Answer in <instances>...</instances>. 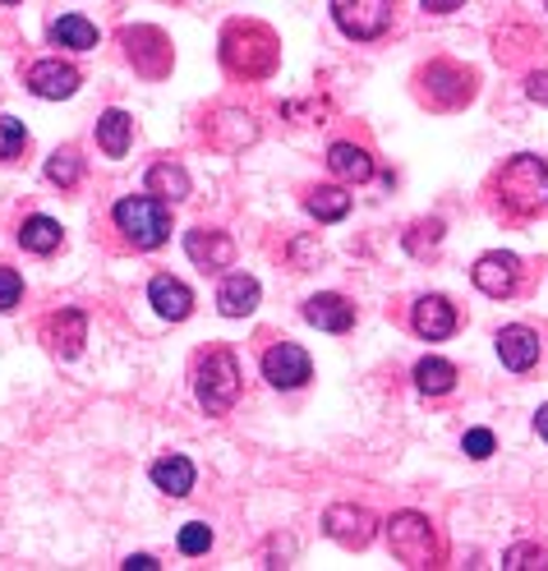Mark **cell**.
Masks as SVG:
<instances>
[{
    "label": "cell",
    "instance_id": "obj_1",
    "mask_svg": "<svg viewBox=\"0 0 548 571\" xmlns=\"http://www.w3.org/2000/svg\"><path fill=\"white\" fill-rule=\"evenodd\" d=\"M498 199L508 212L516 217H535V212H548V162L530 158V152H521L502 166L498 175Z\"/></svg>",
    "mask_w": 548,
    "mask_h": 571
},
{
    "label": "cell",
    "instance_id": "obj_5",
    "mask_svg": "<svg viewBox=\"0 0 548 571\" xmlns=\"http://www.w3.org/2000/svg\"><path fill=\"white\" fill-rule=\"evenodd\" d=\"M392 10H397V0H333V19L346 37L355 42H374L387 33L392 24Z\"/></svg>",
    "mask_w": 548,
    "mask_h": 571
},
{
    "label": "cell",
    "instance_id": "obj_13",
    "mask_svg": "<svg viewBox=\"0 0 548 571\" xmlns=\"http://www.w3.org/2000/svg\"><path fill=\"white\" fill-rule=\"evenodd\" d=\"M498 360L508 364L512 373L535 369L539 364V333H535V327H525V323L502 327V333H498Z\"/></svg>",
    "mask_w": 548,
    "mask_h": 571
},
{
    "label": "cell",
    "instance_id": "obj_11",
    "mask_svg": "<svg viewBox=\"0 0 548 571\" xmlns=\"http://www.w3.org/2000/svg\"><path fill=\"white\" fill-rule=\"evenodd\" d=\"M470 277H475V286L485 295H493V300H502V295H512L516 291V281H521V258L516 254H485L470 268Z\"/></svg>",
    "mask_w": 548,
    "mask_h": 571
},
{
    "label": "cell",
    "instance_id": "obj_30",
    "mask_svg": "<svg viewBox=\"0 0 548 571\" xmlns=\"http://www.w3.org/2000/svg\"><path fill=\"white\" fill-rule=\"evenodd\" d=\"M19 300H24V277L14 268H0V314H10Z\"/></svg>",
    "mask_w": 548,
    "mask_h": 571
},
{
    "label": "cell",
    "instance_id": "obj_24",
    "mask_svg": "<svg viewBox=\"0 0 548 571\" xmlns=\"http://www.w3.org/2000/svg\"><path fill=\"white\" fill-rule=\"evenodd\" d=\"M148 189L158 194L162 203H180V199H189V175H185V166L162 162V166L148 171Z\"/></svg>",
    "mask_w": 548,
    "mask_h": 571
},
{
    "label": "cell",
    "instance_id": "obj_6",
    "mask_svg": "<svg viewBox=\"0 0 548 571\" xmlns=\"http://www.w3.org/2000/svg\"><path fill=\"white\" fill-rule=\"evenodd\" d=\"M263 378H268L277 392H295L314 378V364L295 341H277L268 356H263Z\"/></svg>",
    "mask_w": 548,
    "mask_h": 571
},
{
    "label": "cell",
    "instance_id": "obj_15",
    "mask_svg": "<svg viewBox=\"0 0 548 571\" xmlns=\"http://www.w3.org/2000/svg\"><path fill=\"white\" fill-rule=\"evenodd\" d=\"M185 254L199 263V268H231V258H235V245H231V235L226 231H189L185 235Z\"/></svg>",
    "mask_w": 548,
    "mask_h": 571
},
{
    "label": "cell",
    "instance_id": "obj_35",
    "mask_svg": "<svg viewBox=\"0 0 548 571\" xmlns=\"http://www.w3.org/2000/svg\"><path fill=\"white\" fill-rule=\"evenodd\" d=\"M535 433L548 443V406H539V410H535Z\"/></svg>",
    "mask_w": 548,
    "mask_h": 571
},
{
    "label": "cell",
    "instance_id": "obj_21",
    "mask_svg": "<svg viewBox=\"0 0 548 571\" xmlns=\"http://www.w3.org/2000/svg\"><path fill=\"white\" fill-rule=\"evenodd\" d=\"M415 387H420L424 397H447V392L456 387V364L438 360V356L420 360V364H415Z\"/></svg>",
    "mask_w": 548,
    "mask_h": 571
},
{
    "label": "cell",
    "instance_id": "obj_36",
    "mask_svg": "<svg viewBox=\"0 0 548 571\" xmlns=\"http://www.w3.org/2000/svg\"><path fill=\"white\" fill-rule=\"evenodd\" d=\"M0 5H19V0H0Z\"/></svg>",
    "mask_w": 548,
    "mask_h": 571
},
{
    "label": "cell",
    "instance_id": "obj_7",
    "mask_svg": "<svg viewBox=\"0 0 548 571\" xmlns=\"http://www.w3.org/2000/svg\"><path fill=\"white\" fill-rule=\"evenodd\" d=\"M374 516H369L364 508H355V502H337V508H327L323 516V531L327 539H337L341 548H369V539H374Z\"/></svg>",
    "mask_w": 548,
    "mask_h": 571
},
{
    "label": "cell",
    "instance_id": "obj_28",
    "mask_svg": "<svg viewBox=\"0 0 548 571\" xmlns=\"http://www.w3.org/2000/svg\"><path fill=\"white\" fill-rule=\"evenodd\" d=\"M502 567H508V571H544L548 567V553H544V548H535V544H512L508 548V553H502Z\"/></svg>",
    "mask_w": 548,
    "mask_h": 571
},
{
    "label": "cell",
    "instance_id": "obj_23",
    "mask_svg": "<svg viewBox=\"0 0 548 571\" xmlns=\"http://www.w3.org/2000/svg\"><path fill=\"white\" fill-rule=\"evenodd\" d=\"M129 139H135V120H129L125 112H106V116L97 120V143H102L106 158H125Z\"/></svg>",
    "mask_w": 548,
    "mask_h": 571
},
{
    "label": "cell",
    "instance_id": "obj_10",
    "mask_svg": "<svg viewBox=\"0 0 548 571\" xmlns=\"http://www.w3.org/2000/svg\"><path fill=\"white\" fill-rule=\"evenodd\" d=\"M28 93L42 102H60V97H74L79 93V70L65 60H37L28 70Z\"/></svg>",
    "mask_w": 548,
    "mask_h": 571
},
{
    "label": "cell",
    "instance_id": "obj_33",
    "mask_svg": "<svg viewBox=\"0 0 548 571\" xmlns=\"http://www.w3.org/2000/svg\"><path fill=\"white\" fill-rule=\"evenodd\" d=\"M420 5H424L429 14H452V10H462L466 0H420Z\"/></svg>",
    "mask_w": 548,
    "mask_h": 571
},
{
    "label": "cell",
    "instance_id": "obj_2",
    "mask_svg": "<svg viewBox=\"0 0 548 571\" xmlns=\"http://www.w3.org/2000/svg\"><path fill=\"white\" fill-rule=\"evenodd\" d=\"M116 226L125 231V240L135 249H158L171 240V208L158 194H135V199L116 203Z\"/></svg>",
    "mask_w": 548,
    "mask_h": 571
},
{
    "label": "cell",
    "instance_id": "obj_34",
    "mask_svg": "<svg viewBox=\"0 0 548 571\" xmlns=\"http://www.w3.org/2000/svg\"><path fill=\"white\" fill-rule=\"evenodd\" d=\"M162 562L158 558H148V553H135V558H125V571H158Z\"/></svg>",
    "mask_w": 548,
    "mask_h": 571
},
{
    "label": "cell",
    "instance_id": "obj_3",
    "mask_svg": "<svg viewBox=\"0 0 548 571\" xmlns=\"http://www.w3.org/2000/svg\"><path fill=\"white\" fill-rule=\"evenodd\" d=\"M194 397L208 415H226L240 401V364L226 346L208 350L199 360V378H194Z\"/></svg>",
    "mask_w": 548,
    "mask_h": 571
},
{
    "label": "cell",
    "instance_id": "obj_31",
    "mask_svg": "<svg viewBox=\"0 0 548 571\" xmlns=\"http://www.w3.org/2000/svg\"><path fill=\"white\" fill-rule=\"evenodd\" d=\"M462 447H466L470 461H485V456H493V433H489V429H470Z\"/></svg>",
    "mask_w": 548,
    "mask_h": 571
},
{
    "label": "cell",
    "instance_id": "obj_16",
    "mask_svg": "<svg viewBox=\"0 0 548 571\" xmlns=\"http://www.w3.org/2000/svg\"><path fill=\"white\" fill-rule=\"evenodd\" d=\"M194 479H199V470H194L189 456H158L152 461V485H158L166 498H189L194 493Z\"/></svg>",
    "mask_w": 548,
    "mask_h": 571
},
{
    "label": "cell",
    "instance_id": "obj_4",
    "mask_svg": "<svg viewBox=\"0 0 548 571\" xmlns=\"http://www.w3.org/2000/svg\"><path fill=\"white\" fill-rule=\"evenodd\" d=\"M387 544L406 567H433L438 562V539H433V525L420 512H397L387 521Z\"/></svg>",
    "mask_w": 548,
    "mask_h": 571
},
{
    "label": "cell",
    "instance_id": "obj_25",
    "mask_svg": "<svg viewBox=\"0 0 548 571\" xmlns=\"http://www.w3.org/2000/svg\"><path fill=\"white\" fill-rule=\"evenodd\" d=\"M304 208H310V217H318V222H341L350 212V194L341 185H318V189H310Z\"/></svg>",
    "mask_w": 548,
    "mask_h": 571
},
{
    "label": "cell",
    "instance_id": "obj_8",
    "mask_svg": "<svg viewBox=\"0 0 548 571\" xmlns=\"http://www.w3.org/2000/svg\"><path fill=\"white\" fill-rule=\"evenodd\" d=\"M420 83H429V106H462L475 93L470 70H462V65H447V60H433L429 70L420 74Z\"/></svg>",
    "mask_w": 548,
    "mask_h": 571
},
{
    "label": "cell",
    "instance_id": "obj_26",
    "mask_svg": "<svg viewBox=\"0 0 548 571\" xmlns=\"http://www.w3.org/2000/svg\"><path fill=\"white\" fill-rule=\"evenodd\" d=\"M79 175H83V158L74 148H56L51 158H47V180L60 185V189H74L79 185Z\"/></svg>",
    "mask_w": 548,
    "mask_h": 571
},
{
    "label": "cell",
    "instance_id": "obj_22",
    "mask_svg": "<svg viewBox=\"0 0 548 571\" xmlns=\"http://www.w3.org/2000/svg\"><path fill=\"white\" fill-rule=\"evenodd\" d=\"M60 240H65V231H60V222H51V217H28L24 226H19V245H24L28 254H56L60 249Z\"/></svg>",
    "mask_w": 548,
    "mask_h": 571
},
{
    "label": "cell",
    "instance_id": "obj_20",
    "mask_svg": "<svg viewBox=\"0 0 548 571\" xmlns=\"http://www.w3.org/2000/svg\"><path fill=\"white\" fill-rule=\"evenodd\" d=\"M51 42L56 47H65V51H93L97 47V28L88 24L83 14H60V19H51Z\"/></svg>",
    "mask_w": 548,
    "mask_h": 571
},
{
    "label": "cell",
    "instance_id": "obj_18",
    "mask_svg": "<svg viewBox=\"0 0 548 571\" xmlns=\"http://www.w3.org/2000/svg\"><path fill=\"white\" fill-rule=\"evenodd\" d=\"M258 281L254 277H245V272H231L226 281H222V291H217V310H222L226 318H245V314H254L258 310Z\"/></svg>",
    "mask_w": 548,
    "mask_h": 571
},
{
    "label": "cell",
    "instance_id": "obj_32",
    "mask_svg": "<svg viewBox=\"0 0 548 571\" xmlns=\"http://www.w3.org/2000/svg\"><path fill=\"white\" fill-rule=\"evenodd\" d=\"M525 93H530V102H544V106H548V70L530 74V83H525Z\"/></svg>",
    "mask_w": 548,
    "mask_h": 571
},
{
    "label": "cell",
    "instance_id": "obj_12",
    "mask_svg": "<svg viewBox=\"0 0 548 571\" xmlns=\"http://www.w3.org/2000/svg\"><path fill=\"white\" fill-rule=\"evenodd\" d=\"M410 323L424 341H447L456 333V304L447 295H424V300H415Z\"/></svg>",
    "mask_w": 548,
    "mask_h": 571
},
{
    "label": "cell",
    "instance_id": "obj_17",
    "mask_svg": "<svg viewBox=\"0 0 548 571\" xmlns=\"http://www.w3.org/2000/svg\"><path fill=\"white\" fill-rule=\"evenodd\" d=\"M304 318H310L314 327H323V333H350V323H355V310L333 295V291H323V295H310L304 300Z\"/></svg>",
    "mask_w": 548,
    "mask_h": 571
},
{
    "label": "cell",
    "instance_id": "obj_27",
    "mask_svg": "<svg viewBox=\"0 0 548 571\" xmlns=\"http://www.w3.org/2000/svg\"><path fill=\"white\" fill-rule=\"evenodd\" d=\"M24 148H28V129H24V120L0 116V162L24 158Z\"/></svg>",
    "mask_w": 548,
    "mask_h": 571
},
{
    "label": "cell",
    "instance_id": "obj_14",
    "mask_svg": "<svg viewBox=\"0 0 548 571\" xmlns=\"http://www.w3.org/2000/svg\"><path fill=\"white\" fill-rule=\"evenodd\" d=\"M148 300H152V310H158L162 318H171V323H185L194 314V291L185 281L166 277V272L148 281Z\"/></svg>",
    "mask_w": 548,
    "mask_h": 571
},
{
    "label": "cell",
    "instance_id": "obj_29",
    "mask_svg": "<svg viewBox=\"0 0 548 571\" xmlns=\"http://www.w3.org/2000/svg\"><path fill=\"white\" fill-rule=\"evenodd\" d=\"M208 548H212V531H208L203 521H189L185 531H180V553L185 558H199V553H208Z\"/></svg>",
    "mask_w": 548,
    "mask_h": 571
},
{
    "label": "cell",
    "instance_id": "obj_19",
    "mask_svg": "<svg viewBox=\"0 0 548 571\" xmlns=\"http://www.w3.org/2000/svg\"><path fill=\"white\" fill-rule=\"evenodd\" d=\"M327 166H333V175H337V180H346V185H364L369 175H374V158H369L364 148H355V143H333Z\"/></svg>",
    "mask_w": 548,
    "mask_h": 571
},
{
    "label": "cell",
    "instance_id": "obj_9",
    "mask_svg": "<svg viewBox=\"0 0 548 571\" xmlns=\"http://www.w3.org/2000/svg\"><path fill=\"white\" fill-rule=\"evenodd\" d=\"M42 341H47L60 360H74L88 341V314L83 310H60L42 323Z\"/></svg>",
    "mask_w": 548,
    "mask_h": 571
}]
</instances>
